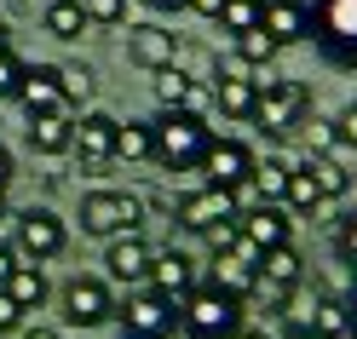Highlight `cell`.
<instances>
[{"instance_id":"cell-31","label":"cell","mask_w":357,"mask_h":339,"mask_svg":"<svg viewBox=\"0 0 357 339\" xmlns=\"http://www.w3.org/2000/svg\"><path fill=\"white\" fill-rule=\"evenodd\" d=\"M259 12H265V0H225V6H219V17H213V24L225 29L231 40H236V35H248V29H259Z\"/></svg>"},{"instance_id":"cell-45","label":"cell","mask_w":357,"mask_h":339,"mask_svg":"<svg viewBox=\"0 0 357 339\" xmlns=\"http://www.w3.org/2000/svg\"><path fill=\"white\" fill-rule=\"evenodd\" d=\"M24 339H63L58 328H24Z\"/></svg>"},{"instance_id":"cell-1","label":"cell","mask_w":357,"mask_h":339,"mask_svg":"<svg viewBox=\"0 0 357 339\" xmlns=\"http://www.w3.org/2000/svg\"><path fill=\"white\" fill-rule=\"evenodd\" d=\"M208 144H213L208 116H162V121H150V161L162 173H202Z\"/></svg>"},{"instance_id":"cell-14","label":"cell","mask_w":357,"mask_h":339,"mask_svg":"<svg viewBox=\"0 0 357 339\" xmlns=\"http://www.w3.org/2000/svg\"><path fill=\"white\" fill-rule=\"evenodd\" d=\"M17 104L29 116H70L63 104V81H58V63H24V81H17Z\"/></svg>"},{"instance_id":"cell-43","label":"cell","mask_w":357,"mask_h":339,"mask_svg":"<svg viewBox=\"0 0 357 339\" xmlns=\"http://www.w3.org/2000/svg\"><path fill=\"white\" fill-rule=\"evenodd\" d=\"M219 6H225V0H190L185 12H196V17H219Z\"/></svg>"},{"instance_id":"cell-36","label":"cell","mask_w":357,"mask_h":339,"mask_svg":"<svg viewBox=\"0 0 357 339\" xmlns=\"http://www.w3.org/2000/svg\"><path fill=\"white\" fill-rule=\"evenodd\" d=\"M334 253H340V259L357 270V213H346V219H340V230H334Z\"/></svg>"},{"instance_id":"cell-35","label":"cell","mask_w":357,"mask_h":339,"mask_svg":"<svg viewBox=\"0 0 357 339\" xmlns=\"http://www.w3.org/2000/svg\"><path fill=\"white\" fill-rule=\"evenodd\" d=\"M86 24H127V0H81Z\"/></svg>"},{"instance_id":"cell-3","label":"cell","mask_w":357,"mask_h":339,"mask_svg":"<svg viewBox=\"0 0 357 339\" xmlns=\"http://www.w3.org/2000/svg\"><path fill=\"white\" fill-rule=\"evenodd\" d=\"M311 40L334 70H357V0H311Z\"/></svg>"},{"instance_id":"cell-16","label":"cell","mask_w":357,"mask_h":339,"mask_svg":"<svg viewBox=\"0 0 357 339\" xmlns=\"http://www.w3.org/2000/svg\"><path fill=\"white\" fill-rule=\"evenodd\" d=\"M116 127H121V121L104 116V109H93V116L75 121V144H70V150L81 155L86 173H104L109 161H116Z\"/></svg>"},{"instance_id":"cell-49","label":"cell","mask_w":357,"mask_h":339,"mask_svg":"<svg viewBox=\"0 0 357 339\" xmlns=\"http://www.w3.org/2000/svg\"><path fill=\"white\" fill-rule=\"evenodd\" d=\"M0 219H12V207H6V190H0Z\"/></svg>"},{"instance_id":"cell-40","label":"cell","mask_w":357,"mask_h":339,"mask_svg":"<svg viewBox=\"0 0 357 339\" xmlns=\"http://www.w3.org/2000/svg\"><path fill=\"white\" fill-rule=\"evenodd\" d=\"M17 328H24V310H17V305H12V293L0 287V333H17Z\"/></svg>"},{"instance_id":"cell-29","label":"cell","mask_w":357,"mask_h":339,"mask_svg":"<svg viewBox=\"0 0 357 339\" xmlns=\"http://www.w3.org/2000/svg\"><path fill=\"white\" fill-rule=\"evenodd\" d=\"M282 207H288V213H323V196H317V184H311V173H305V161H294V173H288Z\"/></svg>"},{"instance_id":"cell-44","label":"cell","mask_w":357,"mask_h":339,"mask_svg":"<svg viewBox=\"0 0 357 339\" xmlns=\"http://www.w3.org/2000/svg\"><path fill=\"white\" fill-rule=\"evenodd\" d=\"M144 6H155V12H185L190 0H144Z\"/></svg>"},{"instance_id":"cell-9","label":"cell","mask_w":357,"mask_h":339,"mask_svg":"<svg viewBox=\"0 0 357 339\" xmlns=\"http://www.w3.org/2000/svg\"><path fill=\"white\" fill-rule=\"evenodd\" d=\"M58 310L70 328H104L109 316H116V293H109L104 276H70L58 293Z\"/></svg>"},{"instance_id":"cell-37","label":"cell","mask_w":357,"mask_h":339,"mask_svg":"<svg viewBox=\"0 0 357 339\" xmlns=\"http://www.w3.org/2000/svg\"><path fill=\"white\" fill-rule=\"evenodd\" d=\"M17 81H24V58H17V52H0V98H12Z\"/></svg>"},{"instance_id":"cell-15","label":"cell","mask_w":357,"mask_h":339,"mask_svg":"<svg viewBox=\"0 0 357 339\" xmlns=\"http://www.w3.org/2000/svg\"><path fill=\"white\" fill-rule=\"evenodd\" d=\"M178 52H185V40L167 24H132L127 29V58L139 63V70H173Z\"/></svg>"},{"instance_id":"cell-33","label":"cell","mask_w":357,"mask_h":339,"mask_svg":"<svg viewBox=\"0 0 357 339\" xmlns=\"http://www.w3.org/2000/svg\"><path fill=\"white\" fill-rule=\"evenodd\" d=\"M116 161H150V121H121L116 127Z\"/></svg>"},{"instance_id":"cell-5","label":"cell","mask_w":357,"mask_h":339,"mask_svg":"<svg viewBox=\"0 0 357 339\" xmlns=\"http://www.w3.org/2000/svg\"><path fill=\"white\" fill-rule=\"evenodd\" d=\"M305 116H311V86H305V81H259L254 121L271 132V139H294Z\"/></svg>"},{"instance_id":"cell-13","label":"cell","mask_w":357,"mask_h":339,"mask_svg":"<svg viewBox=\"0 0 357 339\" xmlns=\"http://www.w3.org/2000/svg\"><path fill=\"white\" fill-rule=\"evenodd\" d=\"M236 236L248 242L254 253H271V247H288V242H294V219H288V207H271V201H259V207H242Z\"/></svg>"},{"instance_id":"cell-26","label":"cell","mask_w":357,"mask_h":339,"mask_svg":"<svg viewBox=\"0 0 357 339\" xmlns=\"http://www.w3.org/2000/svg\"><path fill=\"white\" fill-rule=\"evenodd\" d=\"M40 24H47L52 40H81L86 29V12H81V0H47V12H40Z\"/></svg>"},{"instance_id":"cell-41","label":"cell","mask_w":357,"mask_h":339,"mask_svg":"<svg viewBox=\"0 0 357 339\" xmlns=\"http://www.w3.org/2000/svg\"><path fill=\"white\" fill-rule=\"evenodd\" d=\"M12 270H17V253H12V242H0V287H6Z\"/></svg>"},{"instance_id":"cell-48","label":"cell","mask_w":357,"mask_h":339,"mask_svg":"<svg viewBox=\"0 0 357 339\" xmlns=\"http://www.w3.org/2000/svg\"><path fill=\"white\" fill-rule=\"evenodd\" d=\"M0 52H12V29H6V17H0Z\"/></svg>"},{"instance_id":"cell-32","label":"cell","mask_w":357,"mask_h":339,"mask_svg":"<svg viewBox=\"0 0 357 339\" xmlns=\"http://www.w3.org/2000/svg\"><path fill=\"white\" fill-rule=\"evenodd\" d=\"M294 139L305 144V155H334V150H340V132H334V121H328V116H305Z\"/></svg>"},{"instance_id":"cell-34","label":"cell","mask_w":357,"mask_h":339,"mask_svg":"<svg viewBox=\"0 0 357 339\" xmlns=\"http://www.w3.org/2000/svg\"><path fill=\"white\" fill-rule=\"evenodd\" d=\"M58 81H63V104L70 109H81L93 98V70H86V63H58Z\"/></svg>"},{"instance_id":"cell-4","label":"cell","mask_w":357,"mask_h":339,"mask_svg":"<svg viewBox=\"0 0 357 339\" xmlns=\"http://www.w3.org/2000/svg\"><path fill=\"white\" fill-rule=\"evenodd\" d=\"M63 247H70V230H63V219L52 207H24L12 213V253L24 265H47L58 259Z\"/></svg>"},{"instance_id":"cell-39","label":"cell","mask_w":357,"mask_h":339,"mask_svg":"<svg viewBox=\"0 0 357 339\" xmlns=\"http://www.w3.org/2000/svg\"><path fill=\"white\" fill-rule=\"evenodd\" d=\"M202 242H208V253H231L242 236H236V224H213V230H202Z\"/></svg>"},{"instance_id":"cell-8","label":"cell","mask_w":357,"mask_h":339,"mask_svg":"<svg viewBox=\"0 0 357 339\" xmlns=\"http://www.w3.org/2000/svg\"><path fill=\"white\" fill-rule=\"evenodd\" d=\"M173 219H178V230H190V236L213 230V224H236V219H242V190H219V184H202V190L178 196Z\"/></svg>"},{"instance_id":"cell-12","label":"cell","mask_w":357,"mask_h":339,"mask_svg":"<svg viewBox=\"0 0 357 339\" xmlns=\"http://www.w3.org/2000/svg\"><path fill=\"white\" fill-rule=\"evenodd\" d=\"M150 259H155V247H150L139 230H127V236H109V247H104V282L139 287V282L150 276Z\"/></svg>"},{"instance_id":"cell-6","label":"cell","mask_w":357,"mask_h":339,"mask_svg":"<svg viewBox=\"0 0 357 339\" xmlns=\"http://www.w3.org/2000/svg\"><path fill=\"white\" fill-rule=\"evenodd\" d=\"M116 322H121V339H173L178 333V305L162 299V293H150V287H132L116 305Z\"/></svg>"},{"instance_id":"cell-23","label":"cell","mask_w":357,"mask_h":339,"mask_svg":"<svg viewBox=\"0 0 357 339\" xmlns=\"http://www.w3.org/2000/svg\"><path fill=\"white\" fill-rule=\"evenodd\" d=\"M75 144V121L70 116H29V150L35 155H63Z\"/></svg>"},{"instance_id":"cell-42","label":"cell","mask_w":357,"mask_h":339,"mask_svg":"<svg viewBox=\"0 0 357 339\" xmlns=\"http://www.w3.org/2000/svg\"><path fill=\"white\" fill-rule=\"evenodd\" d=\"M12 173H17V161H12V150H6V144H0V190H6V184H12Z\"/></svg>"},{"instance_id":"cell-7","label":"cell","mask_w":357,"mask_h":339,"mask_svg":"<svg viewBox=\"0 0 357 339\" xmlns=\"http://www.w3.org/2000/svg\"><path fill=\"white\" fill-rule=\"evenodd\" d=\"M139 219H144V201L132 196V190H93V196H81V230L86 236H127V230H139Z\"/></svg>"},{"instance_id":"cell-21","label":"cell","mask_w":357,"mask_h":339,"mask_svg":"<svg viewBox=\"0 0 357 339\" xmlns=\"http://www.w3.org/2000/svg\"><path fill=\"white\" fill-rule=\"evenodd\" d=\"M288 173H294V161L288 155H265V161H254V173H248V201L259 207V201H271V207H282V190H288Z\"/></svg>"},{"instance_id":"cell-50","label":"cell","mask_w":357,"mask_h":339,"mask_svg":"<svg viewBox=\"0 0 357 339\" xmlns=\"http://www.w3.org/2000/svg\"><path fill=\"white\" fill-rule=\"evenodd\" d=\"M351 333H357V293H351Z\"/></svg>"},{"instance_id":"cell-25","label":"cell","mask_w":357,"mask_h":339,"mask_svg":"<svg viewBox=\"0 0 357 339\" xmlns=\"http://www.w3.org/2000/svg\"><path fill=\"white\" fill-rule=\"evenodd\" d=\"M277 52H282V47H277L265 29H248V35H236V40H231V58H236L248 75H265V70L277 63Z\"/></svg>"},{"instance_id":"cell-24","label":"cell","mask_w":357,"mask_h":339,"mask_svg":"<svg viewBox=\"0 0 357 339\" xmlns=\"http://www.w3.org/2000/svg\"><path fill=\"white\" fill-rule=\"evenodd\" d=\"M6 293H12V305H17V310H40V305H47V293H52V287H47V270L17 259V270L6 276Z\"/></svg>"},{"instance_id":"cell-22","label":"cell","mask_w":357,"mask_h":339,"mask_svg":"<svg viewBox=\"0 0 357 339\" xmlns=\"http://www.w3.org/2000/svg\"><path fill=\"white\" fill-rule=\"evenodd\" d=\"M305 328H317L323 339H346V333H351V299H340L334 287H323L317 305H311V322H305Z\"/></svg>"},{"instance_id":"cell-10","label":"cell","mask_w":357,"mask_h":339,"mask_svg":"<svg viewBox=\"0 0 357 339\" xmlns=\"http://www.w3.org/2000/svg\"><path fill=\"white\" fill-rule=\"evenodd\" d=\"M150 293H162V299H185V293L202 287V265H196L185 247H155V259H150V276H144Z\"/></svg>"},{"instance_id":"cell-27","label":"cell","mask_w":357,"mask_h":339,"mask_svg":"<svg viewBox=\"0 0 357 339\" xmlns=\"http://www.w3.org/2000/svg\"><path fill=\"white\" fill-rule=\"evenodd\" d=\"M259 276H265V282H288V287H300V282H305V259H300V247L288 242V247H271V253H259Z\"/></svg>"},{"instance_id":"cell-28","label":"cell","mask_w":357,"mask_h":339,"mask_svg":"<svg viewBox=\"0 0 357 339\" xmlns=\"http://www.w3.org/2000/svg\"><path fill=\"white\" fill-rule=\"evenodd\" d=\"M305 173H311V184H317V196H323V207H328V201H340V196L351 190V178H346V167L334 161V155H305Z\"/></svg>"},{"instance_id":"cell-38","label":"cell","mask_w":357,"mask_h":339,"mask_svg":"<svg viewBox=\"0 0 357 339\" xmlns=\"http://www.w3.org/2000/svg\"><path fill=\"white\" fill-rule=\"evenodd\" d=\"M334 132H340V150H357V98L334 116Z\"/></svg>"},{"instance_id":"cell-30","label":"cell","mask_w":357,"mask_h":339,"mask_svg":"<svg viewBox=\"0 0 357 339\" xmlns=\"http://www.w3.org/2000/svg\"><path fill=\"white\" fill-rule=\"evenodd\" d=\"M294 293H300V287H288V282H265V276H254V287L242 293V305H254V310H265V316H277V310L294 305Z\"/></svg>"},{"instance_id":"cell-20","label":"cell","mask_w":357,"mask_h":339,"mask_svg":"<svg viewBox=\"0 0 357 339\" xmlns=\"http://www.w3.org/2000/svg\"><path fill=\"white\" fill-rule=\"evenodd\" d=\"M254 276H259V253L248 242H236L231 253H213V287H225V293L242 299V293L254 287Z\"/></svg>"},{"instance_id":"cell-11","label":"cell","mask_w":357,"mask_h":339,"mask_svg":"<svg viewBox=\"0 0 357 339\" xmlns=\"http://www.w3.org/2000/svg\"><path fill=\"white\" fill-rule=\"evenodd\" d=\"M254 144H242V139H219L213 132V144H208V155H202V173H208V184H219V190H242L248 184V173H254Z\"/></svg>"},{"instance_id":"cell-46","label":"cell","mask_w":357,"mask_h":339,"mask_svg":"<svg viewBox=\"0 0 357 339\" xmlns=\"http://www.w3.org/2000/svg\"><path fill=\"white\" fill-rule=\"evenodd\" d=\"M282 339H323V333H317V328H288Z\"/></svg>"},{"instance_id":"cell-17","label":"cell","mask_w":357,"mask_h":339,"mask_svg":"<svg viewBox=\"0 0 357 339\" xmlns=\"http://www.w3.org/2000/svg\"><path fill=\"white\" fill-rule=\"evenodd\" d=\"M155 104H162V116H208L213 93L185 70H155Z\"/></svg>"},{"instance_id":"cell-19","label":"cell","mask_w":357,"mask_h":339,"mask_svg":"<svg viewBox=\"0 0 357 339\" xmlns=\"http://www.w3.org/2000/svg\"><path fill=\"white\" fill-rule=\"evenodd\" d=\"M259 29L277 40V47H294V40H311V0H265Z\"/></svg>"},{"instance_id":"cell-47","label":"cell","mask_w":357,"mask_h":339,"mask_svg":"<svg viewBox=\"0 0 357 339\" xmlns=\"http://www.w3.org/2000/svg\"><path fill=\"white\" fill-rule=\"evenodd\" d=\"M231 339H265V333H259V328H248V322H242V328H236Z\"/></svg>"},{"instance_id":"cell-18","label":"cell","mask_w":357,"mask_h":339,"mask_svg":"<svg viewBox=\"0 0 357 339\" xmlns=\"http://www.w3.org/2000/svg\"><path fill=\"white\" fill-rule=\"evenodd\" d=\"M213 104H219V116H231V121H254V109H259V81L231 58L225 70H219V81H213Z\"/></svg>"},{"instance_id":"cell-2","label":"cell","mask_w":357,"mask_h":339,"mask_svg":"<svg viewBox=\"0 0 357 339\" xmlns=\"http://www.w3.org/2000/svg\"><path fill=\"white\" fill-rule=\"evenodd\" d=\"M236 328H242V299L225 287L202 282L196 293L178 299V333L185 339H231Z\"/></svg>"}]
</instances>
